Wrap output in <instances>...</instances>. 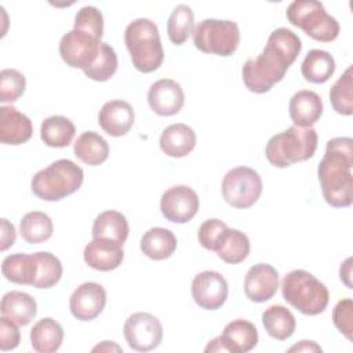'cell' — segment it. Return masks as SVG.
I'll return each instance as SVG.
<instances>
[{"label": "cell", "mask_w": 353, "mask_h": 353, "mask_svg": "<svg viewBox=\"0 0 353 353\" xmlns=\"http://www.w3.org/2000/svg\"><path fill=\"white\" fill-rule=\"evenodd\" d=\"M302 50V41L292 30L279 28L273 30L263 51L243 66L244 85L255 94H265L281 81L288 68L295 62Z\"/></svg>", "instance_id": "obj_1"}, {"label": "cell", "mask_w": 353, "mask_h": 353, "mask_svg": "<svg viewBox=\"0 0 353 353\" xmlns=\"http://www.w3.org/2000/svg\"><path fill=\"white\" fill-rule=\"evenodd\" d=\"M353 139L336 137L327 142L317 167L321 192L327 204L346 208L353 203Z\"/></svg>", "instance_id": "obj_2"}, {"label": "cell", "mask_w": 353, "mask_h": 353, "mask_svg": "<svg viewBox=\"0 0 353 353\" xmlns=\"http://www.w3.org/2000/svg\"><path fill=\"white\" fill-rule=\"evenodd\" d=\"M124 43L132 65L142 73L157 70L164 61L159 29L149 18H137L130 22L124 32Z\"/></svg>", "instance_id": "obj_3"}, {"label": "cell", "mask_w": 353, "mask_h": 353, "mask_svg": "<svg viewBox=\"0 0 353 353\" xmlns=\"http://www.w3.org/2000/svg\"><path fill=\"white\" fill-rule=\"evenodd\" d=\"M317 142L319 137L313 127L301 128L292 125L269 138L265 146V156L272 165L285 168L312 159L316 153Z\"/></svg>", "instance_id": "obj_4"}, {"label": "cell", "mask_w": 353, "mask_h": 353, "mask_svg": "<svg viewBox=\"0 0 353 353\" xmlns=\"http://www.w3.org/2000/svg\"><path fill=\"white\" fill-rule=\"evenodd\" d=\"M84 172L74 161L59 159L47 168L37 171L30 182L32 192L44 201H58L77 192Z\"/></svg>", "instance_id": "obj_5"}, {"label": "cell", "mask_w": 353, "mask_h": 353, "mask_svg": "<svg viewBox=\"0 0 353 353\" xmlns=\"http://www.w3.org/2000/svg\"><path fill=\"white\" fill-rule=\"evenodd\" d=\"M281 294L292 307L306 316L323 313L330 301L327 287L312 273L302 269L292 270L284 276Z\"/></svg>", "instance_id": "obj_6"}, {"label": "cell", "mask_w": 353, "mask_h": 353, "mask_svg": "<svg viewBox=\"0 0 353 353\" xmlns=\"http://www.w3.org/2000/svg\"><path fill=\"white\" fill-rule=\"evenodd\" d=\"M285 15L291 25L301 28L317 41H334L341 30L338 21L327 14L324 6L316 0H295L288 6Z\"/></svg>", "instance_id": "obj_7"}, {"label": "cell", "mask_w": 353, "mask_h": 353, "mask_svg": "<svg viewBox=\"0 0 353 353\" xmlns=\"http://www.w3.org/2000/svg\"><path fill=\"white\" fill-rule=\"evenodd\" d=\"M193 44L205 54L229 57L240 44V30L236 22L228 19H204L193 29Z\"/></svg>", "instance_id": "obj_8"}, {"label": "cell", "mask_w": 353, "mask_h": 353, "mask_svg": "<svg viewBox=\"0 0 353 353\" xmlns=\"http://www.w3.org/2000/svg\"><path fill=\"white\" fill-rule=\"evenodd\" d=\"M262 193V179L250 167H236L222 179V196L233 208L244 210L254 205Z\"/></svg>", "instance_id": "obj_9"}, {"label": "cell", "mask_w": 353, "mask_h": 353, "mask_svg": "<svg viewBox=\"0 0 353 353\" xmlns=\"http://www.w3.org/2000/svg\"><path fill=\"white\" fill-rule=\"evenodd\" d=\"M101 39L81 29H72L59 41L62 61L74 69L85 70L97 59L101 48Z\"/></svg>", "instance_id": "obj_10"}, {"label": "cell", "mask_w": 353, "mask_h": 353, "mask_svg": "<svg viewBox=\"0 0 353 353\" xmlns=\"http://www.w3.org/2000/svg\"><path fill=\"white\" fill-rule=\"evenodd\" d=\"M128 346L137 352L156 349L163 339V327L157 317L150 313L138 312L128 316L123 327Z\"/></svg>", "instance_id": "obj_11"}, {"label": "cell", "mask_w": 353, "mask_h": 353, "mask_svg": "<svg viewBox=\"0 0 353 353\" xmlns=\"http://www.w3.org/2000/svg\"><path fill=\"white\" fill-rule=\"evenodd\" d=\"M258 343L256 327L244 319H236L228 323L222 335L210 341L205 346V352H232L247 353L252 350Z\"/></svg>", "instance_id": "obj_12"}, {"label": "cell", "mask_w": 353, "mask_h": 353, "mask_svg": "<svg viewBox=\"0 0 353 353\" xmlns=\"http://www.w3.org/2000/svg\"><path fill=\"white\" fill-rule=\"evenodd\" d=\"M200 207L197 193L186 186L176 185L167 189L160 199L163 216L174 223H186L193 219Z\"/></svg>", "instance_id": "obj_13"}, {"label": "cell", "mask_w": 353, "mask_h": 353, "mask_svg": "<svg viewBox=\"0 0 353 353\" xmlns=\"http://www.w3.org/2000/svg\"><path fill=\"white\" fill-rule=\"evenodd\" d=\"M228 283L215 270H205L194 276L192 281V296L196 305L205 310L219 309L228 299Z\"/></svg>", "instance_id": "obj_14"}, {"label": "cell", "mask_w": 353, "mask_h": 353, "mask_svg": "<svg viewBox=\"0 0 353 353\" xmlns=\"http://www.w3.org/2000/svg\"><path fill=\"white\" fill-rule=\"evenodd\" d=\"M106 303L105 288L94 281L80 284L70 295L69 309L74 319L90 321L98 317Z\"/></svg>", "instance_id": "obj_15"}, {"label": "cell", "mask_w": 353, "mask_h": 353, "mask_svg": "<svg viewBox=\"0 0 353 353\" xmlns=\"http://www.w3.org/2000/svg\"><path fill=\"white\" fill-rule=\"evenodd\" d=\"M148 103L159 116H174L183 108L185 94L175 80L161 79L149 87Z\"/></svg>", "instance_id": "obj_16"}, {"label": "cell", "mask_w": 353, "mask_h": 353, "mask_svg": "<svg viewBox=\"0 0 353 353\" xmlns=\"http://www.w3.org/2000/svg\"><path fill=\"white\" fill-rule=\"evenodd\" d=\"M279 288V273L269 263L251 266L244 279V292L252 302L262 303L274 296Z\"/></svg>", "instance_id": "obj_17"}, {"label": "cell", "mask_w": 353, "mask_h": 353, "mask_svg": "<svg viewBox=\"0 0 353 353\" xmlns=\"http://www.w3.org/2000/svg\"><path fill=\"white\" fill-rule=\"evenodd\" d=\"M84 262L99 272L117 269L124 258L123 244L105 237H94L84 248Z\"/></svg>", "instance_id": "obj_18"}, {"label": "cell", "mask_w": 353, "mask_h": 353, "mask_svg": "<svg viewBox=\"0 0 353 353\" xmlns=\"http://www.w3.org/2000/svg\"><path fill=\"white\" fill-rule=\"evenodd\" d=\"M98 124L108 135L123 137L134 124V109L125 101H109L99 110Z\"/></svg>", "instance_id": "obj_19"}, {"label": "cell", "mask_w": 353, "mask_h": 353, "mask_svg": "<svg viewBox=\"0 0 353 353\" xmlns=\"http://www.w3.org/2000/svg\"><path fill=\"white\" fill-rule=\"evenodd\" d=\"M30 119L14 106L0 108V141L4 145H21L32 138Z\"/></svg>", "instance_id": "obj_20"}, {"label": "cell", "mask_w": 353, "mask_h": 353, "mask_svg": "<svg viewBox=\"0 0 353 353\" xmlns=\"http://www.w3.org/2000/svg\"><path fill=\"white\" fill-rule=\"evenodd\" d=\"M290 117L295 127H312L323 114V101L314 91L301 90L292 95L288 105Z\"/></svg>", "instance_id": "obj_21"}, {"label": "cell", "mask_w": 353, "mask_h": 353, "mask_svg": "<svg viewBox=\"0 0 353 353\" xmlns=\"http://www.w3.org/2000/svg\"><path fill=\"white\" fill-rule=\"evenodd\" d=\"M196 132L183 123L168 125L160 135V149L170 157L181 159L188 156L196 146Z\"/></svg>", "instance_id": "obj_22"}, {"label": "cell", "mask_w": 353, "mask_h": 353, "mask_svg": "<svg viewBox=\"0 0 353 353\" xmlns=\"http://www.w3.org/2000/svg\"><path fill=\"white\" fill-rule=\"evenodd\" d=\"M0 312L1 316L12 320L18 325H28L37 314V305L29 294L10 291L1 298Z\"/></svg>", "instance_id": "obj_23"}, {"label": "cell", "mask_w": 353, "mask_h": 353, "mask_svg": "<svg viewBox=\"0 0 353 353\" xmlns=\"http://www.w3.org/2000/svg\"><path fill=\"white\" fill-rule=\"evenodd\" d=\"M3 276L15 284L33 285L37 274V262L34 254H11L1 262Z\"/></svg>", "instance_id": "obj_24"}, {"label": "cell", "mask_w": 353, "mask_h": 353, "mask_svg": "<svg viewBox=\"0 0 353 353\" xmlns=\"http://www.w3.org/2000/svg\"><path fill=\"white\" fill-rule=\"evenodd\" d=\"M62 341L63 328L51 317L39 320L30 330V345L37 353H54L61 347Z\"/></svg>", "instance_id": "obj_25"}, {"label": "cell", "mask_w": 353, "mask_h": 353, "mask_svg": "<svg viewBox=\"0 0 353 353\" xmlns=\"http://www.w3.org/2000/svg\"><path fill=\"white\" fill-rule=\"evenodd\" d=\"M176 250L175 234L165 228H152L141 239V251L153 261L170 258Z\"/></svg>", "instance_id": "obj_26"}, {"label": "cell", "mask_w": 353, "mask_h": 353, "mask_svg": "<svg viewBox=\"0 0 353 353\" xmlns=\"http://www.w3.org/2000/svg\"><path fill=\"white\" fill-rule=\"evenodd\" d=\"M74 156L87 165H99L109 157V145L95 131H84L74 142Z\"/></svg>", "instance_id": "obj_27"}, {"label": "cell", "mask_w": 353, "mask_h": 353, "mask_svg": "<svg viewBox=\"0 0 353 353\" xmlns=\"http://www.w3.org/2000/svg\"><path fill=\"white\" fill-rule=\"evenodd\" d=\"M250 248L251 245L247 234L237 229H230L228 226L222 237L219 239L215 252L223 262L236 265L247 259Z\"/></svg>", "instance_id": "obj_28"}, {"label": "cell", "mask_w": 353, "mask_h": 353, "mask_svg": "<svg viewBox=\"0 0 353 353\" xmlns=\"http://www.w3.org/2000/svg\"><path fill=\"white\" fill-rule=\"evenodd\" d=\"M262 324L269 336L277 341L288 339L295 328L294 314L283 305H272L262 313Z\"/></svg>", "instance_id": "obj_29"}, {"label": "cell", "mask_w": 353, "mask_h": 353, "mask_svg": "<svg viewBox=\"0 0 353 353\" xmlns=\"http://www.w3.org/2000/svg\"><path fill=\"white\" fill-rule=\"evenodd\" d=\"M76 128L70 119L59 114L50 116L43 120L40 127V138L50 148H66L74 137Z\"/></svg>", "instance_id": "obj_30"}, {"label": "cell", "mask_w": 353, "mask_h": 353, "mask_svg": "<svg viewBox=\"0 0 353 353\" xmlns=\"http://www.w3.org/2000/svg\"><path fill=\"white\" fill-rule=\"evenodd\" d=\"M335 72L334 57L324 50H310L301 66V73L306 81L314 84L325 83Z\"/></svg>", "instance_id": "obj_31"}, {"label": "cell", "mask_w": 353, "mask_h": 353, "mask_svg": "<svg viewBox=\"0 0 353 353\" xmlns=\"http://www.w3.org/2000/svg\"><path fill=\"white\" fill-rule=\"evenodd\" d=\"M128 232L130 228L127 218L114 210H106L101 212L92 225V237H105L121 244L125 243Z\"/></svg>", "instance_id": "obj_32"}, {"label": "cell", "mask_w": 353, "mask_h": 353, "mask_svg": "<svg viewBox=\"0 0 353 353\" xmlns=\"http://www.w3.org/2000/svg\"><path fill=\"white\" fill-rule=\"evenodd\" d=\"M54 232L51 218L41 211L26 212L19 222L21 237L29 244H40L47 241Z\"/></svg>", "instance_id": "obj_33"}, {"label": "cell", "mask_w": 353, "mask_h": 353, "mask_svg": "<svg viewBox=\"0 0 353 353\" xmlns=\"http://www.w3.org/2000/svg\"><path fill=\"white\" fill-rule=\"evenodd\" d=\"M194 29L193 11L186 4H178L167 21V34L175 46L183 44Z\"/></svg>", "instance_id": "obj_34"}, {"label": "cell", "mask_w": 353, "mask_h": 353, "mask_svg": "<svg viewBox=\"0 0 353 353\" xmlns=\"http://www.w3.org/2000/svg\"><path fill=\"white\" fill-rule=\"evenodd\" d=\"M353 74L352 65L346 68L343 74L332 84L330 90V102L332 109L343 116L353 113Z\"/></svg>", "instance_id": "obj_35"}, {"label": "cell", "mask_w": 353, "mask_h": 353, "mask_svg": "<svg viewBox=\"0 0 353 353\" xmlns=\"http://www.w3.org/2000/svg\"><path fill=\"white\" fill-rule=\"evenodd\" d=\"M37 262V274L33 287L36 288H51L62 277V263L61 261L48 251L34 252Z\"/></svg>", "instance_id": "obj_36"}, {"label": "cell", "mask_w": 353, "mask_h": 353, "mask_svg": "<svg viewBox=\"0 0 353 353\" xmlns=\"http://www.w3.org/2000/svg\"><path fill=\"white\" fill-rule=\"evenodd\" d=\"M117 65V55L113 47H110L106 43H102L97 59L90 68H87L83 72L88 79L94 81H106L116 73Z\"/></svg>", "instance_id": "obj_37"}, {"label": "cell", "mask_w": 353, "mask_h": 353, "mask_svg": "<svg viewBox=\"0 0 353 353\" xmlns=\"http://www.w3.org/2000/svg\"><path fill=\"white\" fill-rule=\"evenodd\" d=\"M26 87L25 76L17 69H3L0 72V102H15Z\"/></svg>", "instance_id": "obj_38"}, {"label": "cell", "mask_w": 353, "mask_h": 353, "mask_svg": "<svg viewBox=\"0 0 353 353\" xmlns=\"http://www.w3.org/2000/svg\"><path fill=\"white\" fill-rule=\"evenodd\" d=\"M74 29L90 32L91 34L102 39L103 34V17L102 12L94 6L81 7L74 17Z\"/></svg>", "instance_id": "obj_39"}, {"label": "cell", "mask_w": 353, "mask_h": 353, "mask_svg": "<svg viewBox=\"0 0 353 353\" xmlns=\"http://www.w3.org/2000/svg\"><path fill=\"white\" fill-rule=\"evenodd\" d=\"M226 228H228V225L216 218H210V219L204 221L200 225L199 232H197V239H199L200 245L205 250L215 251L216 245L219 243V239L222 237Z\"/></svg>", "instance_id": "obj_40"}, {"label": "cell", "mask_w": 353, "mask_h": 353, "mask_svg": "<svg viewBox=\"0 0 353 353\" xmlns=\"http://www.w3.org/2000/svg\"><path fill=\"white\" fill-rule=\"evenodd\" d=\"M334 325L349 339L352 341L353 331V301L350 298L341 299L332 310Z\"/></svg>", "instance_id": "obj_41"}, {"label": "cell", "mask_w": 353, "mask_h": 353, "mask_svg": "<svg viewBox=\"0 0 353 353\" xmlns=\"http://www.w3.org/2000/svg\"><path fill=\"white\" fill-rule=\"evenodd\" d=\"M21 334L18 324L12 320L1 316L0 317V350H12L19 345Z\"/></svg>", "instance_id": "obj_42"}, {"label": "cell", "mask_w": 353, "mask_h": 353, "mask_svg": "<svg viewBox=\"0 0 353 353\" xmlns=\"http://www.w3.org/2000/svg\"><path fill=\"white\" fill-rule=\"evenodd\" d=\"M3 223V232H1V251H6L7 248L12 247L15 243V228L12 223H10L6 218L1 219Z\"/></svg>", "instance_id": "obj_43"}, {"label": "cell", "mask_w": 353, "mask_h": 353, "mask_svg": "<svg viewBox=\"0 0 353 353\" xmlns=\"http://www.w3.org/2000/svg\"><path fill=\"white\" fill-rule=\"evenodd\" d=\"M290 352H321V347L313 341H301L299 343L291 346Z\"/></svg>", "instance_id": "obj_44"}, {"label": "cell", "mask_w": 353, "mask_h": 353, "mask_svg": "<svg viewBox=\"0 0 353 353\" xmlns=\"http://www.w3.org/2000/svg\"><path fill=\"white\" fill-rule=\"evenodd\" d=\"M350 262H352V259L347 258V259L341 265V269H339L341 280L346 284L347 288H353V287H352V283H350V277H352V266H350Z\"/></svg>", "instance_id": "obj_45"}, {"label": "cell", "mask_w": 353, "mask_h": 353, "mask_svg": "<svg viewBox=\"0 0 353 353\" xmlns=\"http://www.w3.org/2000/svg\"><path fill=\"white\" fill-rule=\"evenodd\" d=\"M112 352V350H114V352H123L121 350V347L120 346H117L114 342H109V341H103L101 345H98V346H95L94 349H92V352Z\"/></svg>", "instance_id": "obj_46"}]
</instances>
